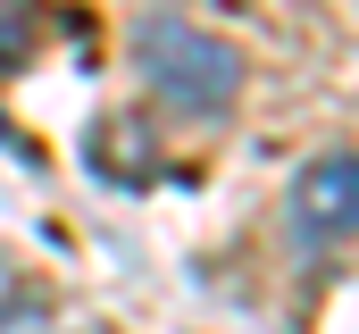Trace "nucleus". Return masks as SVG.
Segmentation results:
<instances>
[{"label": "nucleus", "instance_id": "2", "mask_svg": "<svg viewBox=\"0 0 359 334\" xmlns=\"http://www.w3.org/2000/svg\"><path fill=\"white\" fill-rule=\"evenodd\" d=\"M284 218H292V243L309 250V259L351 243V218H359V167H351V151H318V159L301 167Z\"/></svg>", "mask_w": 359, "mask_h": 334}, {"label": "nucleus", "instance_id": "1", "mask_svg": "<svg viewBox=\"0 0 359 334\" xmlns=\"http://www.w3.org/2000/svg\"><path fill=\"white\" fill-rule=\"evenodd\" d=\"M134 76L151 100H168L184 117H226L243 100V51L192 17H151L134 34Z\"/></svg>", "mask_w": 359, "mask_h": 334}, {"label": "nucleus", "instance_id": "3", "mask_svg": "<svg viewBox=\"0 0 359 334\" xmlns=\"http://www.w3.org/2000/svg\"><path fill=\"white\" fill-rule=\"evenodd\" d=\"M34 51V0H0V76Z\"/></svg>", "mask_w": 359, "mask_h": 334}]
</instances>
